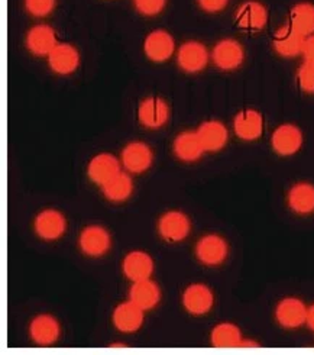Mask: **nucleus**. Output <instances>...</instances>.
<instances>
[{
  "label": "nucleus",
  "instance_id": "obj_1",
  "mask_svg": "<svg viewBox=\"0 0 314 355\" xmlns=\"http://www.w3.org/2000/svg\"><path fill=\"white\" fill-rule=\"evenodd\" d=\"M307 313L308 309L306 308V304L299 300V299H284L283 302H279L275 311L277 320L279 322V325H283L284 328L294 329L299 328L303 324L307 322Z\"/></svg>",
  "mask_w": 314,
  "mask_h": 355
},
{
  "label": "nucleus",
  "instance_id": "obj_2",
  "mask_svg": "<svg viewBox=\"0 0 314 355\" xmlns=\"http://www.w3.org/2000/svg\"><path fill=\"white\" fill-rule=\"evenodd\" d=\"M272 147L279 155H293L302 148L303 134L294 125H281L275 129L271 138Z\"/></svg>",
  "mask_w": 314,
  "mask_h": 355
},
{
  "label": "nucleus",
  "instance_id": "obj_3",
  "mask_svg": "<svg viewBox=\"0 0 314 355\" xmlns=\"http://www.w3.org/2000/svg\"><path fill=\"white\" fill-rule=\"evenodd\" d=\"M242 45L235 40H223L213 50V61L222 70H235L243 62Z\"/></svg>",
  "mask_w": 314,
  "mask_h": 355
},
{
  "label": "nucleus",
  "instance_id": "obj_4",
  "mask_svg": "<svg viewBox=\"0 0 314 355\" xmlns=\"http://www.w3.org/2000/svg\"><path fill=\"white\" fill-rule=\"evenodd\" d=\"M195 254L206 266H219L227 257V244L219 235H207L198 241Z\"/></svg>",
  "mask_w": 314,
  "mask_h": 355
},
{
  "label": "nucleus",
  "instance_id": "obj_5",
  "mask_svg": "<svg viewBox=\"0 0 314 355\" xmlns=\"http://www.w3.org/2000/svg\"><path fill=\"white\" fill-rule=\"evenodd\" d=\"M306 37L291 25L279 28L274 35L275 51L283 57H295L303 53Z\"/></svg>",
  "mask_w": 314,
  "mask_h": 355
},
{
  "label": "nucleus",
  "instance_id": "obj_6",
  "mask_svg": "<svg viewBox=\"0 0 314 355\" xmlns=\"http://www.w3.org/2000/svg\"><path fill=\"white\" fill-rule=\"evenodd\" d=\"M122 161L130 173H143L152 164V151L143 142H130L122 153Z\"/></svg>",
  "mask_w": 314,
  "mask_h": 355
},
{
  "label": "nucleus",
  "instance_id": "obj_7",
  "mask_svg": "<svg viewBox=\"0 0 314 355\" xmlns=\"http://www.w3.org/2000/svg\"><path fill=\"white\" fill-rule=\"evenodd\" d=\"M209 61V54L206 46L200 42L190 41L186 42L178 51L180 67L187 73L202 71Z\"/></svg>",
  "mask_w": 314,
  "mask_h": 355
},
{
  "label": "nucleus",
  "instance_id": "obj_8",
  "mask_svg": "<svg viewBox=\"0 0 314 355\" xmlns=\"http://www.w3.org/2000/svg\"><path fill=\"white\" fill-rule=\"evenodd\" d=\"M139 121L146 128H161L168 121L170 109L168 105L159 98H148L143 101L138 110Z\"/></svg>",
  "mask_w": 314,
  "mask_h": 355
},
{
  "label": "nucleus",
  "instance_id": "obj_9",
  "mask_svg": "<svg viewBox=\"0 0 314 355\" xmlns=\"http://www.w3.org/2000/svg\"><path fill=\"white\" fill-rule=\"evenodd\" d=\"M190 232V220L189 218L177 211L165 214L159 219V234L168 242L183 241Z\"/></svg>",
  "mask_w": 314,
  "mask_h": 355
},
{
  "label": "nucleus",
  "instance_id": "obj_10",
  "mask_svg": "<svg viewBox=\"0 0 314 355\" xmlns=\"http://www.w3.org/2000/svg\"><path fill=\"white\" fill-rule=\"evenodd\" d=\"M51 69L58 74H71L80 64V54L70 44H60L48 55Z\"/></svg>",
  "mask_w": 314,
  "mask_h": 355
},
{
  "label": "nucleus",
  "instance_id": "obj_11",
  "mask_svg": "<svg viewBox=\"0 0 314 355\" xmlns=\"http://www.w3.org/2000/svg\"><path fill=\"white\" fill-rule=\"evenodd\" d=\"M121 173L119 161L110 154H98L89 164V177L97 184H106Z\"/></svg>",
  "mask_w": 314,
  "mask_h": 355
},
{
  "label": "nucleus",
  "instance_id": "obj_12",
  "mask_svg": "<svg viewBox=\"0 0 314 355\" xmlns=\"http://www.w3.org/2000/svg\"><path fill=\"white\" fill-rule=\"evenodd\" d=\"M268 13L259 2H246L236 12V24L246 31H261L267 25Z\"/></svg>",
  "mask_w": 314,
  "mask_h": 355
},
{
  "label": "nucleus",
  "instance_id": "obj_13",
  "mask_svg": "<svg viewBox=\"0 0 314 355\" xmlns=\"http://www.w3.org/2000/svg\"><path fill=\"white\" fill-rule=\"evenodd\" d=\"M214 297L211 290L204 284H193L190 286L183 296L184 308L191 315H206L213 306Z\"/></svg>",
  "mask_w": 314,
  "mask_h": 355
},
{
  "label": "nucleus",
  "instance_id": "obj_14",
  "mask_svg": "<svg viewBox=\"0 0 314 355\" xmlns=\"http://www.w3.org/2000/svg\"><path fill=\"white\" fill-rule=\"evenodd\" d=\"M80 247L87 255L101 257L110 248V235L102 227H89L81 232Z\"/></svg>",
  "mask_w": 314,
  "mask_h": 355
},
{
  "label": "nucleus",
  "instance_id": "obj_15",
  "mask_svg": "<svg viewBox=\"0 0 314 355\" xmlns=\"http://www.w3.org/2000/svg\"><path fill=\"white\" fill-rule=\"evenodd\" d=\"M174 40L165 31H154L145 40V54L152 61L161 62L168 60L174 53Z\"/></svg>",
  "mask_w": 314,
  "mask_h": 355
},
{
  "label": "nucleus",
  "instance_id": "obj_16",
  "mask_svg": "<svg viewBox=\"0 0 314 355\" xmlns=\"http://www.w3.org/2000/svg\"><path fill=\"white\" fill-rule=\"evenodd\" d=\"M26 45L35 55H49L58 45L54 29L48 25L34 26L28 32Z\"/></svg>",
  "mask_w": 314,
  "mask_h": 355
},
{
  "label": "nucleus",
  "instance_id": "obj_17",
  "mask_svg": "<svg viewBox=\"0 0 314 355\" xmlns=\"http://www.w3.org/2000/svg\"><path fill=\"white\" fill-rule=\"evenodd\" d=\"M235 132L241 139L245 141H255L262 135L263 131V119L259 112L246 109L235 118L234 122Z\"/></svg>",
  "mask_w": 314,
  "mask_h": 355
},
{
  "label": "nucleus",
  "instance_id": "obj_18",
  "mask_svg": "<svg viewBox=\"0 0 314 355\" xmlns=\"http://www.w3.org/2000/svg\"><path fill=\"white\" fill-rule=\"evenodd\" d=\"M152 271H154L152 258L142 251L130 252L123 260V272L132 282L150 279Z\"/></svg>",
  "mask_w": 314,
  "mask_h": 355
},
{
  "label": "nucleus",
  "instance_id": "obj_19",
  "mask_svg": "<svg viewBox=\"0 0 314 355\" xmlns=\"http://www.w3.org/2000/svg\"><path fill=\"white\" fill-rule=\"evenodd\" d=\"M113 322L121 332H135L143 322V311L135 303H122L113 312Z\"/></svg>",
  "mask_w": 314,
  "mask_h": 355
},
{
  "label": "nucleus",
  "instance_id": "obj_20",
  "mask_svg": "<svg viewBox=\"0 0 314 355\" xmlns=\"http://www.w3.org/2000/svg\"><path fill=\"white\" fill-rule=\"evenodd\" d=\"M60 335L58 322L49 315L37 316L30 324V336L38 345L46 347L57 341Z\"/></svg>",
  "mask_w": 314,
  "mask_h": 355
},
{
  "label": "nucleus",
  "instance_id": "obj_21",
  "mask_svg": "<svg viewBox=\"0 0 314 355\" xmlns=\"http://www.w3.org/2000/svg\"><path fill=\"white\" fill-rule=\"evenodd\" d=\"M65 227H67V223H65L64 216L54 209L41 212L35 220V230L38 235L49 241L60 238L65 232Z\"/></svg>",
  "mask_w": 314,
  "mask_h": 355
},
{
  "label": "nucleus",
  "instance_id": "obj_22",
  "mask_svg": "<svg viewBox=\"0 0 314 355\" xmlns=\"http://www.w3.org/2000/svg\"><path fill=\"white\" fill-rule=\"evenodd\" d=\"M130 302L135 303L142 311L152 309L158 304L161 293L159 287L150 279L135 282L130 288Z\"/></svg>",
  "mask_w": 314,
  "mask_h": 355
},
{
  "label": "nucleus",
  "instance_id": "obj_23",
  "mask_svg": "<svg viewBox=\"0 0 314 355\" xmlns=\"http://www.w3.org/2000/svg\"><path fill=\"white\" fill-rule=\"evenodd\" d=\"M206 151H219L227 142V129L219 121H207L197 131Z\"/></svg>",
  "mask_w": 314,
  "mask_h": 355
},
{
  "label": "nucleus",
  "instance_id": "obj_24",
  "mask_svg": "<svg viewBox=\"0 0 314 355\" xmlns=\"http://www.w3.org/2000/svg\"><path fill=\"white\" fill-rule=\"evenodd\" d=\"M175 155L183 161H195L206 151L197 132L186 131L180 134L174 142Z\"/></svg>",
  "mask_w": 314,
  "mask_h": 355
},
{
  "label": "nucleus",
  "instance_id": "obj_25",
  "mask_svg": "<svg viewBox=\"0 0 314 355\" xmlns=\"http://www.w3.org/2000/svg\"><path fill=\"white\" fill-rule=\"evenodd\" d=\"M288 203L293 211L300 215L314 212V186L308 183L295 184L288 193Z\"/></svg>",
  "mask_w": 314,
  "mask_h": 355
},
{
  "label": "nucleus",
  "instance_id": "obj_26",
  "mask_svg": "<svg viewBox=\"0 0 314 355\" xmlns=\"http://www.w3.org/2000/svg\"><path fill=\"white\" fill-rule=\"evenodd\" d=\"M290 25L304 37L314 32V6L311 3H299L290 12Z\"/></svg>",
  "mask_w": 314,
  "mask_h": 355
},
{
  "label": "nucleus",
  "instance_id": "obj_27",
  "mask_svg": "<svg viewBox=\"0 0 314 355\" xmlns=\"http://www.w3.org/2000/svg\"><path fill=\"white\" fill-rule=\"evenodd\" d=\"M242 334L234 324H220L211 332V344L216 348L241 347Z\"/></svg>",
  "mask_w": 314,
  "mask_h": 355
},
{
  "label": "nucleus",
  "instance_id": "obj_28",
  "mask_svg": "<svg viewBox=\"0 0 314 355\" xmlns=\"http://www.w3.org/2000/svg\"><path fill=\"white\" fill-rule=\"evenodd\" d=\"M102 187L105 196L112 202L126 200L132 195V190H134L130 177L123 173H119L116 177H113L110 182H107Z\"/></svg>",
  "mask_w": 314,
  "mask_h": 355
},
{
  "label": "nucleus",
  "instance_id": "obj_29",
  "mask_svg": "<svg viewBox=\"0 0 314 355\" xmlns=\"http://www.w3.org/2000/svg\"><path fill=\"white\" fill-rule=\"evenodd\" d=\"M300 87L307 93H314V62L304 61L297 74Z\"/></svg>",
  "mask_w": 314,
  "mask_h": 355
},
{
  "label": "nucleus",
  "instance_id": "obj_30",
  "mask_svg": "<svg viewBox=\"0 0 314 355\" xmlns=\"http://www.w3.org/2000/svg\"><path fill=\"white\" fill-rule=\"evenodd\" d=\"M25 6L30 15L41 18V16H46L53 12L55 0H25Z\"/></svg>",
  "mask_w": 314,
  "mask_h": 355
},
{
  "label": "nucleus",
  "instance_id": "obj_31",
  "mask_svg": "<svg viewBox=\"0 0 314 355\" xmlns=\"http://www.w3.org/2000/svg\"><path fill=\"white\" fill-rule=\"evenodd\" d=\"M135 6L142 15L154 16L164 9L165 0H135Z\"/></svg>",
  "mask_w": 314,
  "mask_h": 355
},
{
  "label": "nucleus",
  "instance_id": "obj_32",
  "mask_svg": "<svg viewBox=\"0 0 314 355\" xmlns=\"http://www.w3.org/2000/svg\"><path fill=\"white\" fill-rule=\"evenodd\" d=\"M229 3V0H198L200 8L209 13H216L223 10Z\"/></svg>",
  "mask_w": 314,
  "mask_h": 355
},
{
  "label": "nucleus",
  "instance_id": "obj_33",
  "mask_svg": "<svg viewBox=\"0 0 314 355\" xmlns=\"http://www.w3.org/2000/svg\"><path fill=\"white\" fill-rule=\"evenodd\" d=\"M303 54L306 57V61L314 62V35L306 38L304 48H303Z\"/></svg>",
  "mask_w": 314,
  "mask_h": 355
},
{
  "label": "nucleus",
  "instance_id": "obj_34",
  "mask_svg": "<svg viewBox=\"0 0 314 355\" xmlns=\"http://www.w3.org/2000/svg\"><path fill=\"white\" fill-rule=\"evenodd\" d=\"M307 325L310 327V329L314 331V304L308 309V313H307Z\"/></svg>",
  "mask_w": 314,
  "mask_h": 355
}]
</instances>
